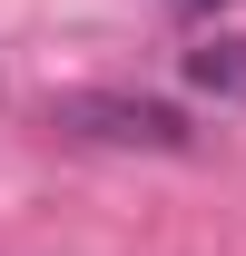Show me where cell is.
<instances>
[{
    "mask_svg": "<svg viewBox=\"0 0 246 256\" xmlns=\"http://www.w3.org/2000/svg\"><path fill=\"white\" fill-rule=\"evenodd\" d=\"M168 10H187V20H197V10H226V0H168Z\"/></svg>",
    "mask_w": 246,
    "mask_h": 256,
    "instance_id": "3957f363",
    "label": "cell"
},
{
    "mask_svg": "<svg viewBox=\"0 0 246 256\" xmlns=\"http://www.w3.org/2000/svg\"><path fill=\"white\" fill-rule=\"evenodd\" d=\"M50 128H60V138H79V148L197 158V128H187V108H168V98H148V89H60V98H50Z\"/></svg>",
    "mask_w": 246,
    "mask_h": 256,
    "instance_id": "6da1fadb",
    "label": "cell"
},
{
    "mask_svg": "<svg viewBox=\"0 0 246 256\" xmlns=\"http://www.w3.org/2000/svg\"><path fill=\"white\" fill-rule=\"evenodd\" d=\"M187 89L246 108V40H207V50H187Z\"/></svg>",
    "mask_w": 246,
    "mask_h": 256,
    "instance_id": "7a4b0ae2",
    "label": "cell"
}]
</instances>
